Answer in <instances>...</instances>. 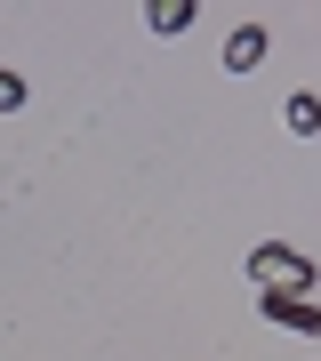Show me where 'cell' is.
<instances>
[{"label": "cell", "mask_w": 321, "mask_h": 361, "mask_svg": "<svg viewBox=\"0 0 321 361\" xmlns=\"http://www.w3.org/2000/svg\"><path fill=\"white\" fill-rule=\"evenodd\" d=\"M265 49H273L265 25H233V32H225V73H257V65H265Z\"/></svg>", "instance_id": "3957f363"}, {"label": "cell", "mask_w": 321, "mask_h": 361, "mask_svg": "<svg viewBox=\"0 0 321 361\" xmlns=\"http://www.w3.org/2000/svg\"><path fill=\"white\" fill-rule=\"evenodd\" d=\"M193 16H201L193 0H153V8H145V25H153L161 40H177V32H193Z\"/></svg>", "instance_id": "277c9868"}, {"label": "cell", "mask_w": 321, "mask_h": 361, "mask_svg": "<svg viewBox=\"0 0 321 361\" xmlns=\"http://www.w3.org/2000/svg\"><path fill=\"white\" fill-rule=\"evenodd\" d=\"M0 113H25V73L0 65Z\"/></svg>", "instance_id": "8992f818"}, {"label": "cell", "mask_w": 321, "mask_h": 361, "mask_svg": "<svg viewBox=\"0 0 321 361\" xmlns=\"http://www.w3.org/2000/svg\"><path fill=\"white\" fill-rule=\"evenodd\" d=\"M281 121H289V129H297V137H313V129H321V97H313V89H297Z\"/></svg>", "instance_id": "5b68a950"}, {"label": "cell", "mask_w": 321, "mask_h": 361, "mask_svg": "<svg viewBox=\"0 0 321 361\" xmlns=\"http://www.w3.org/2000/svg\"><path fill=\"white\" fill-rule=\"evenodd\" d=\"M257 313L297 329V337H321V297H257Z\"/></svg>", "instance_id": "7a4b0ae2"}, {"label": "cell", "mask_w": 321, "mask_h": 361, "mask_svg": "<svg viewBox=\"0 0 321 361\" xmlns=\"http://www.w3.org/2000/svg\"><path fill=\"white\" fill-rule=\"evenodd\" d=\"M249 281H257V297H305L313 257L305 249H281V241H257L249 249Z\"/></svg>", "instance_id": "6da1fadb"}]
</instances>
